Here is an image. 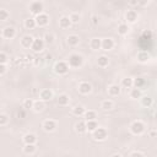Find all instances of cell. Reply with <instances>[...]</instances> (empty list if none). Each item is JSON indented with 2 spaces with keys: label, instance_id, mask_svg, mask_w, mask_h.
Instances as JSON below:
<instances>
[{
  "label": "cell",
  "instance_id": "cell-5",
  "mask_svg": "<svg viewBox=\"0 0 157 157\" xmlns=\"http://www.w3.org/2000/svg\"><path fill=\"white\" fill-rule=\"evenodd\" d=\"M43 10H44L43 3H42V2H38V0H36V2H33V3L30 5V11H31V14L34 15V16L42 14Z\"/></svg>",
  "mask_w": 157,
  "mask_h": 157
},
{
  "label": "cell",
  "instance_id": "cell-41",
  "mask_svg": "<svg viewBox=\"0 0 157 157\" xmlns=\"http://www.w3.org/2000/svg\"><path fill=\"white\" fill-rule=\"evenodd\" d=\"M6 63H8V55L4 52H2L0 53V64H6Z\"/></svg>",
  "mask_w": 157,
  "mask_h": 157
},
{
  "label": "cell",
  "instance_id": "cell-13",
  "mask_svg": "<svg viewBox=\"0 0 157 157\" xmlns=\"http://www.w3.org/2000/svg\"><path fill=\"white\" fill-rule=\"evenodd\" d=\"M71 20H70V17H68V16H63L60 20H59V27L60 28H69L70 26H71Z\"/></svg>",
  "mask_w": 157,
  "mask_h": 157
},
{
  "label": "cell",
  "instance_id": "cell-29",
  "mask_svg": "<svg viewBox=\"0 0 157 157\" xmlns=\"http://www.w3.org/2000/svg\"><path fill=\"white\" fill-rule=\"evenodd\" d=\"M152 103H153V100L151 97H147V96L141 97V106H144L146 108H150L152 106Z\"/></svg>",
  "mask_w": 157,
  "mask_h": 157
},
{
  "label": "cell",
  "instance_id": "cell-18",
  "mask_svg": "<svg viewBox=\"0 0 157 157\" xmlns=\"http://www.w3.org/2000/svg\"><path fill=\"white\" fill-rule=\"evenodd\" d=\"M125 18L128 20V22H135L137 20V12L135 10H128L125 14Z\"/></svg>",
  "mask_w": 157,
  "mask_h": 157
},
{
  "label": "cell",
  "instance_id": "cell-7",
  "mask_svg": "<svg viewBox=\"0 0 157 157\" xmlns=\"http://www.w3.org/2000/svg\"><path fill=\"white\" fill-rule=\"evenodd\" d=\"M44 44H46V42H44V39H39V38H37V39H34L33 41V44H32V47H31V49L33 50V52H42L43 49H44Z\"/></svg>",
  "mask_w": 157,
  "mask_h": 157
},
{
  "label": "cell",
  "instance_id": "cell-14",
  "mask_svg": "<svg viewBox=\"0 0 157 157\" xmlns=\"http://www.w3.org/2000/svg\"><path fill=\"white\" fill-rule=\"evenodd\" d=\"M114 47V42L112 38H104L102 39V49L103 50H111Z\"/></svg>",
  "mask_w": 157,
  "mask_h": 157
},
{
  "label": "cell",
  "instance_id": "cell-2",
  "mask_svg": "<svg viewBox=\"0 0 157 157\" xmlns=\"http://www.w3.org/2000/svg\"><path fill=\"white\" fill-rule=\"evenodd\" d=\"M69 69H70V65L66 62H58L54 65V71L58 75H65V74H68Z\"/></svg>",
  "mask_w": 157,
  "mask_h": 157
},
{
  "label": "cell",
  "instance_id": "cell-42",
  "mask_svg": "<svg viewBox=\"0 0 157 157\" xmlns=\"http://www.w3.org/2000/svg\"><path fill=\"white\" fill-rule=\"evenodd\" d=\"M6 72V64H0V75H4Z\"/></svg>",
  "mask_w": 157,
  "mask_h": 157
},
{
  "label": "cell",
  "instance_id": "cell-34",
  "mask_svg": "<svg viewBox=\"0 0 157 157\" xmlns=\"http://www.w3.org/2000/svg\"><path fill=\"white\" fill-rule=\"evenodd\" d=\"M84 117H85V120L86 122L87 120H95L96 118H97V114H96L95 111H86V113L84 114Z\"/></svg>",
  "mask_w": 157,
  "mask_h": 157
},
{
  "label": "cell",
  "instance_id": "cell-11",
  "mask_svg": "<svg viewBox=\"0 0 157 157\" xmlns=\"http://www.w3.org/2000/svg\"><path fill=\"white\" fill-rule=\"evenodd\" d=\"M39 98H41V100H43V101H49V100H52V98H53V91L49 90V88L42 90L41 92H39Z\"/></svg>",
  "mask_w": 157,
  "mask_h": 157
},
{
  "label": "cell",
  "instance_id": "cell-24",
  "mask_svg": "<svg viewBox=\"0 0 157 157\" xmlns=\"http://www.w3.org/2000/svg\"><path fill=\"white\" fill-rule=\"evenodd\" d=\"M72 113H74L75 115H77V117H82V115L86 113V109H85L84 106H75V107L72 108Z\"/></svg>",
  "mask_w": 157,
  "mask_h": 157
},
{
  "label": "cell",
  "instance_id": "cell-43",
  "mask_svg": "<svg viewBox=\"0 0 157 157\" xmlns=\"http://www.w3.org/2000/svg\"><path fill=\"white\" fill-rule=\"evenodd\" d=\"M129 156H131V157H134V156H145V153H144V152H140V151H133Z\"/></svg>",
  "mask_w": 157,
  "mask_h": 157
},
{
  "label": "cell",
  "instance_id": "cell-51",
  "mask_svg": "<svg viewBox=\"0 0 157 157\" xmlns=\"http://www.w3.org/2000/svg\"><path fill=\"white\" fill-rule=\"evenodd\" d=\"M150 135H151V136H156V135H157V131H151Z\"/></svg>",
  "mask_w": 157,
  "mask_h": 157
},
{
  "label": "cell",
  "instance_id": "cell-44",
  "mask_svg": "<svg viewBox=\"0 0 157 157\" xmlns=\"http://www.w3.org/2000/svg\"><path fill=\"white\" fill-rule=\"evenodd\" d=\"M24 109H25V108H24ZM24 109H20V111L17 112V117H18V118H25V117H26V112H25Z\"/></svg>",
  "mask_w": 157,
  "mask_h": 157
},
{
  "label": "cell",
  "instance_id": "cell-6",
  "mask_svg": "<svg viewBox=\"0 0 157 157\" xmlns=\"http://www.w3.org/2000/svg\"><path fill=\"white\" fill-rule=\"evenodd\" d=\"M36 22H37V26L38 27H46V26H48V24H49V16L47 15V14H39V15H37L36 17Z\"/></svg>",
  "mask_w": 157,
  "mask_h": 157
},
{
  "label": "cell",
  "instance_id": "cell-38",
  "mask_svg": "<svg viewBox=\"0 0 157 157\" xmlns=\"http://www.w3.org/2000/svg\"><path fill=\"white\" fill-rule=\"evenodd\" d=\"M9 16H10V14L5 9L0 10V20H2V21H6V20L9 18Z\"/></svg>",
  "mask_w": 157,
  "mask_h": 157
},
{
  "label": "cell",
  "instance_id": "cell-4",
  "mask_svg": "<svg viewBox=\"0 0 157 157\" xmlns=\"http://www.w3.org/2000/svg\"><path fill=\"white\" fill-rule=\"evenodd\" d=\"M130 131L134 135H141L145 131V124L140 120H135L131 125H130Z\"/></svg>",
  "mask_w": 157,
  "mask_h": 157
},
{
  "label": "cell",
  "instance_id": "cell-47",
  "mask_svg": "<svg viewBox=\"0 0 157 157\" xmlns=\"http://www.w3.org/2000/svg\"><path fill=\"white\" fill-rule=\"evenodd\" d=\"M129 4L131 6H136V5H139V0H129Z\"/></svg>",
  "mask_w": 157,
  "mask_h": 157
},
{
  "label": "cell",
  "instance_id": "cell-8",
  "mask_svg": "<svg viewBox=\"0 0 157 157\" xmlns=\"http://www.w3.org/2000/svg\"><path fill=\"white\" fill-rule=\"evenodd\" d=\"M2 36H3L4 38H6V39H12V38L16 36V30H15L12 26H8V27H5V28L3 30Z\"/></svg>",
  "mask_w": 157,
  "mask_h": 157
},
{
  "label": "cell",
  "instance_id": "cell-28",
  "mask_svg": "<svg viewBox=\"0 0 157 157\" xmlns=\"http://www.w3.org/2000/svg\"><path fill=\"white\" fill-rule=\"evenodd\" d=\"M150 59V55L147 54V52H139L137 53V60H139L140 63H146L147 60Z\"/></svg>",
  "mask_w": 157,
  "mask_h": 157
},
{
  "label": "cell",
  "instance_id": "cell-26",
  "mask_svg": "<svg viewBox=\"0 0 157 157\" xmlns=\"http://www.w3.org/2000/svg\"><path fill=\"white\" fill-rule=\"evenodd\" d=\"M113 107H114V103L111 100H104L101 103V108L103 111H111V109H113Z\"/></svg>",
  "mask_w": 157,
  "mask_h": 157
},
{
  "label": "cell",
  "instance_id": "cell-21",
  "mask_svg": "<svg viewBox=\"0 0 157 157\" xmlns=\"http://www.w3.org/2000/svg\"><path fill=\"white\" fill-rule=\"evenodd\" d=\"M108 93L113 97L115 96H119L120 95V86H118V85H111L108 87Z\"/></svg>",
  "mask_w": 157,
  "mask_h": 157
},
{
  "label": "cell",
  "instance_id": "cell-52",
  "mask_svg": "<svg viewBox=\"0 0 157 157\" xmlns=\"http://www.w3.org/2000/svg\"><path fill=\"white\" fill-rule=\"evenodd\" d=\"M155 117H156V119H157V112H156V114H155Z\"/></svg>",
  "mask_w": 157,
  "mask_h": 157
},
{
  "label": "cell",
  "instance_id": "cell-40",
  "mask_svg": "<svg viewBox=\"0 0 157 157\" xmlns=\"http://www.w3.org/2000/svg\"><path fill=\"white\" fill-rule=\"evenodd\" d=\"M80 15H78V14H71L70 15V20H71V22L72 24H77L78 21H80Z\"/></svg>",
  "mask_w": 157,
  "mask_h": 157
},
{
  "label": "cell",
  "instance_id": "cell-45",
  "mask_svg": "<svg viewBox=\"0 0 157 157\" xmlns=\"http://www.w3.org/2000/svg\"><path fill=\"white\" fill-rule=\"evenodd\" d=\"M91 20H92V25H98V16H96V15H93L92 17H91Z\"/></svg>",
  "mask_w": 157,
  "mask_h": 157
},
{
  "label": "cell",
  "instance_id": "cell-19",
  "mask_svg": "<svg viewBox=\"0 0 157 157\" xmlns=\"http://www.w3.org/2000/svg\"><path fill=\"white\" fill-rule=\"evenodd\" d=\"M75 130H76V133H78V134H84V133H86V131H87L86 122L80 120L78 123H76V125H75Z\"/></svg>",
  "mask_w": 157,
  "mask_h": 157
},
{
  "label": "cell",
  "instance_id": "cell-39",
  "mask_svg": "<svg viewBox=\"0 0 157 157\" xmlns=\"http://www.w3.org/2000/svg\"><path fill=\"white\" fill-rule=\"evenodd\" d=\"M8 120H9V118H8V115H6L5 113H2V114H0V127L6 125Z\"/></svg>",
  "mask_w": 157,
  "mask_h": 157
},
{
  "label": "cell",
  "instance_id": "cell-15",
  "mask_svg": "<svg viewBox=\"0 0 157 157\" xmlns=\"http://www.w3.org/2000/svg\"><path fill=\"white\" fill-rule=\"evenodd\" d=\"M90 47L93 50H100L102 48V41L100 38H92L90 42Z\"/></svg>",
  "mask_w": 157,
  "mask_h": 157
},
{
  "label": "cell",
  "instance_id": "cell-25",
  "mask_svg": "<svg viewBox=\"0 0 157 157\" xmlns=\"http://www.w3.org/2000/svg\"><path fill=\"white\" fill-rule=\"evenodd\" d=\"M24 141H25V144H36V141H37V137H36V135L34 134H26L25 136H24Z\"/></svg>",
  "mask_w": 157,
  "mask_h": 157
},
{
  "label": "cell",
  "instance_id": "cell-48",
  "mask_svg": "<svg viewBox=\"0 0 157 157\" xmlns=\"http://www.w3.org/2000/svg\"><path fill=\"white\" fill-rule=\"evenodd\" d=\"M39 64H42L41 58H34V65H39Z\"/></svg>",
  "mask_w": 157,
  "mask_h": 157
},
{
  "label": "cell",
  "instance_id": "cell-3",
  "mask_svg": "<svg viewBox=\"0 0 157 157\" xmlns=\"http://www.w3.org/2000/svg\"><path fill=\"white\" fill-rule=\"evenodd\" d=\"M70 68H78V66H81L82 63H84V59L80 54H71L69 56V60H68Z\"/></svg>",
  "mask_w": 157,
  "mask_h": 157
},
{
  "label": "cell",
  "instance_id": "cell-20",
  "mask_svg": "<svg viewBox=\"0 0 157 157\" xmlns=\"http://www.w3.org/2000/svg\"><path fill=\"white\" fill-rule=\"evenodd\" d=\"M46 108V101H43V100H37V101H34V104H33V109L36 111V112H42L43 109Z\"/></svg>",
  "mask_w": 157,
  "mask_h": 157
},
{
  "label": "cell",
  "instance_id": "cell-50",
  "mask_svg": "<svg viewBox=\"0 0 157 157\" xmlns=\"http://www.w3.org/2000/svg\"><path fill=\"white\" fill-rule=\"evenodd\" d=\"M52 58H53V56H52L50 54H48V55L46 56V60H47V62H50V60H52Z\"/></svg>",
  "mask_w": 157,
  "mask_h": 157
},
{
  "label": "cell",
  "instance_id": "cell-37",
  "mask_svg": "<svg viewBox=\"0 0 157 157\" xmlns=\"http://www.w3.org/2000/svg\"><path fill=\"white\" fill-rule=\"evenodd\" d=\"M33 104H34V101L31 100V98H27V100L24 101V107L25 109H30V108H33Z\"/></svg>",
  "mask_w": 157,
  "mask_h": 157
},
{
  "label": "cell",
  "instance_id": "cell-49",
  "mask_svg": "<svg viewBox=\"0 0 157 157\" xmlns=\"http://www.w3.org/2000/svg\"><path fill=\"white\" fill-rule=\"evenodd\" d=\"M147 2H149V0H139V5L145 6V5H147Z\"/></svg>",
  "mask_w": 157,
  "mask_h": 157
},
{
  "label": "cell",
  "instance_id": "cell-36",
  "mask_svg": "<svg viewBox=\"0 0 157 157\" xmlns=\"http://www.w3.org/2000/svg\"><path fill=\"white\" fill-rule=\"evenodd\" d=\"M43 39H44V42H46L47 44H52V43L54 42V34H53V33H46Z\"/></svg>",
  "mask_w": 157,
  "mask_h": 157
},
{
  "label": "cell",
  "instance_id": "cell-27",
  "mask_svg": "<svg viewBox=\"0 0 157 157\" xmlns=\"http://www.w3.org/2000/svg\"><path fill=\"white\" fill-rule=\"evenodd\" d=\"M36 145L34 144H26L25 147H24V152L26 155H33L36 152Z\"/></svg>",
  "mask_w": 157,
  "mask_h": 157
},
{
  "label": "cell",
  "instance_id": "cell-23",
  "mask_svg": "<svg viewBox=\"0 0 157 157\" xmlns=\"http://www.w3.org/2000/svg\"><path fill=\"white\" fill-rule=\"evenodd\" d=\"M97 64H98V66H101V68H106V66H108V64H109V59H108V56H106V55H101L100 58L97 59Z\"/></svg>",
  "mask_w": 157,
  "mask_h": 157
},
{
  "label": "cell",
  "instance_id": "cell-10",
  "mask_svg": "<svg viewBox=\"0 0 157 157\" xmlns=\"http://www.w3.org/2000/svg\"><path fill=\"white\" fill-rule=\"evenodd\" d=\"M91 91H92V86H91V84H88L86 81H84L78 85V92L82 95H88Z\"/></svg>",
  "mask_w": 157,
  "mask_h": 157
},
{
  "label": "cell",
  "instance_id": "cell-22",
  "mask_svg": "<svg viewBox=\"0 0 157 157\" xmlns=\"http://www.w3.org/2000/svg\"><path fill=\"white\" fill-rule=\"evenodd\" d=\"M130 97L134 98V100H137V98H141V97H143L141 88L135 87V86H134V88H131V91H130Z\"/></svg>",
  "mask_w": 157,
  "mask_h": 157
},
{
  "label": "cell",
  "instance_id": "cell-17",
  "mask_svg": "<svg viewBox=\"0 0 157 157\" xmlns=\"http://www.w3.org/2000/svg\"><path fill=\"white\" fill-rule=\"evenodd\" d=\"M66 42H68L69 46L76 47L78 43H80V38H78V36H76V34H70L68 37V39H66Z\"/></svg>",
  "mask_w": 157,
  "mask_h": 157
},
{
  "label": "cell",
  "instance_id": "cell-9",
  "mask_svg": "<svg viewBox=\"0 0 157 157\" xmlns=\"http://www.w3.org/2000/svg\"><path fill=\"white\" fill-rule=\"evenodd\" d=\"M43 129L44 131L47 133H50V131H54L56 129V122L53 120V119H47L43 122Z\"/></svg>",
  "mask_w": 157,
  "mask_h": 157
},
{
  "label": "cell",
  "instance_id": "cell-12",
  "mask_svg": "<svg viewBox=\"0 0 157 157\" xmlns=\"http://www.w3.org/2000/svg\"><path fill=\"white\" fill-rule=\"evenodd\" d=\"M33 41H34V38L32 36H24L22 39H21V46L24 48H31L32 44H33Z\"/></svg>",
  "mask_w": 157,
  "mask_h": 157
},
{
  "label": "cell",
  "instance_id": "cell-30",
  "mask_svg": "<svg viewBox=\"0 0 157 157\" xmlns=\"http://www.w3.org/2000/svg\"><path fill=\"white\" fill-rule=\"evenodd\" d=\"M86 127H87V131L92 133V131H95L98 128V123L96 122V119L95 120H87L86 122Z\"/></svg>",
  "mask_w": 157,
  "mask_h": 157
},
{
  "label": "cell",
  "instance_id": "cell-32",
  "mask_svg": "<svg viewBox=\"0 0 157 157\" xmlns=\"http://www.w3.org/2000/svg\"><path fill=\"white\" fill-rule=\"evenodd\" d=\"M36 26H37L36 18H27V20H25V27H26V28H28V30H33Z\"/></svg>",
  "mask_w": 157,
  "mask_h": 157
},
{
  "label": "cell",
  "instance_id": "cell-33",
  "mask_svg": "<svg viewBox=\"0 0 157 157\" xmlns=\"http://www.w3.org/2000/svg\"><path fill=\"white\" fill-rule=\"evenodd\" d=\"M122 86L123 87H127V88H130L134 86V78L131 77H125L122 80Z\"/></svg>",
  "mask_w": 157,
  "mask_h": 157
},
{
  "label": "cell",
  "instance_id": "cell-46",
  "mask_svg": "<svg viewBox=\"0 0 157 157\" xmlns=\"http://www.w3.org/2000/svg\"><path fill=\"white\" fill-rule=\"evenodd\" d=\"M143 36H144L145 38H147V39H151V38H152V33H151L150 31H145Z\"/></svg>",
  "mask_w": 157,
  "mask_h": 157
},
{
  "label": "cell",
  "instance_id": "cell-35",
  "mask_svg": "<svg viewBox=\"0 0 157 157\" xmlns=\"http://www.w3.org/2000/svg\"><path fill=\"white\" fill-rule=\"evenodd\" d=\"M134 86H135V87H139V88L144 87V86H145V80H144L143 77H136V78H134Z\"/></svg>",
  "mask_w": 157,
  "mask_h": 157
},
{
  "label": "cell",
  "instance_id": "cell-16",
  "mask_svg": "<svg viewBox=\"0 0 157 157\" xmlns=\"http://www.w3.org/2000/svg\"><path fill=\"white\" fill-rule=\"evenodd\" d=\"M70 102V97L65 93H62V95H59L58 97V104L59 106H68Z\"/></svg>",
  "mask_w": 157,
  "mask_h": 157
},
{
  "label": "cell",
  "instance_id": "cell-31",
  "mask_svg": "<svg viewBox=\"0 0 157 157\" xmlns=\"http://www.w3.org/2000/svg\"><path fill=\"white\" fill-rule=\"evenodd\" d=\"M118 33H119L120 36H127L129 33V27L127 24H120L119 26H118Z\"/></svg>",
  "mask_w": 157,
  "mask_h": 157
},
{
  "label": "cell",
  "instance_id": "cell-1",
  "mask_svg": "<svg viewBox=\"0 0 157 157\" xmlns=\"http://www.w3.org/2000/svg\"><path fill=\"white\" fill-rule=\"evenodd\" d=\"M107 136H108V131L104 128H101V127H98L95 131H92V137H93L95 140H97V141L106 140Z\"/></svg>",
  "mask_w": 157,
  "mask_h": 157
}]
</instances>
